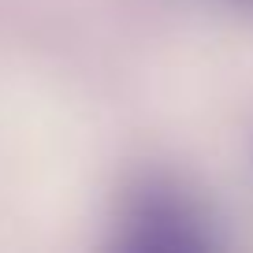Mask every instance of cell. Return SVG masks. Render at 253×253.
<instances>
[{
    "mask_svg": "<svg viewBox=\"0 0 253 253\" xmlns=\"http://www.w3.org/2000/svg\"><path fill=\"white\" fill-rule=\"evenodd\" d=\"M212 220L194 198H186L171 182H138L126 194L119 212V238L123 250H157V253H190L216 246Z\"/></svg>",
    "mask_w": 253,
    "mask_h": 253,
    "instance_id": "obj_1",
    "label": "cell"
},
{
    "mask_svg": "<svg viewBox=\"0 0 253 253\" xmlns=\"http://www.w3.org/2000/svg\"><path fill=\"white\" fill-rule=\"evenodd\" d=\"M227 4H238V8H253V0H227Z\"/></svg>",
    "mask_w": 253,
    "mask_h": 253,
    "instance_id": "obj_2",
    "label": "cell"
}]
</instances>
